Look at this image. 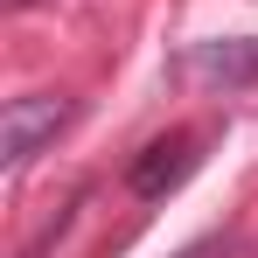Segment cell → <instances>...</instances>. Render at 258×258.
<instances>
[{
    "mask_svg": "<svg viewBox=\"0 0 258 258\" xmlns=\"http://www.w3.org/2000/svg\"><path fill=\"white\" fill-rule=\"evenodd\" d=\"M70 119H77V105H70V98H56V91L14 98V105L0 112V161H7V168H28L49 140L70 126Z\"/></svg>",
    "mask_w": 258,
    "mask_h": 258,
    "instance_id": "6da1fadb",
    "label": "cell"
},
{
    "mask_svg": "<svg viewBox=\"0 0 258 258\" xmlns=\"http://www.w3.org/2000/svg\"><path fill=\"white\" fill-rule=\"evenodd\" d=\"M196 161H203V140L174 126V133H161V140H147V147L133 154V168H126V188L154 203V196H168V188H181V181L196 174Z\"/></svg>",
    "mask_w": 258,
    "mask_h": 258,
    "instance_id": "7a4b0ae2",
    "label": "cell"
},
{
    "mask_svg": "<svg viewBox=\"0 0 258 258\" xmlns=\"http://www.w3.org/2000/svg\"><path fill=\"white\" fill-rule=\"evenodd\" d=\"M7 7H35V0H7Z\"/></svg>",
    "mask_w": 258,
    "mask_h": 258,
    "instance_id": "5b68a950",
    "label": "cell"
},
{
    "mask_svg": "<svg viewBox=\"0 0 258 258\" xmlns=\"http://www.w3.org/2000/svg\"><path fill=\"white\" fill-rule=\"evenodd\" d=\"M181 258H223V244H196V251H181Z\"/></svg>",
    "mask_w": 258,
    "mask_h": 258,
    "instance_id": "277c9868",
    "label": "cell"
},
{
    "mask_svg": "<svg viewBox=\"0 0 258 258\" xmlns=\"http://www.w3.org/2000/svg\"><path fill=\"white\" fill-rule=\"evenodd\" d=\"M181 70H188L196 84L244 91V84H258V42H196L181 56Z\"/></svg>",
    "mask_w": 258,
    "mask_h": 258,
    "instance_id": "3957f363",
    "label": "cell"
}]
</instances>
